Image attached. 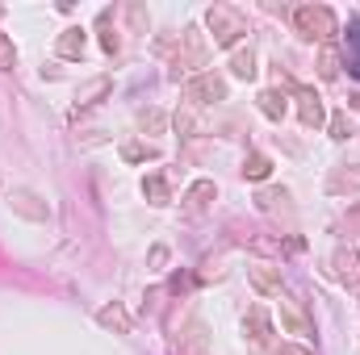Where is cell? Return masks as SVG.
I'll return each mask as SVG.
<instances>
[{"label":"cell","mask_w":360,"mask_h":355,"mask_svg":"<svg viewBox=\"0 0 360 355\" xmlns=\"http://www.w3.org/2000/svg\"><path fill=\"white\" fill-rule=\"evenodd\" d=\"M205 25H210L214 46H235V42L248 34V17H243L239 8H231V4H210Z\"/></svg>","instance_id":"1"},{"label":"cell","mask_w":360,"mask_h":355,"mask_svg":"<svg viewBox=\"0 0 360 355\" xmlns=\"http://www.w3.org/2000/svg\"><path fill=\"white\" fill-rule=\"evenodd\" d=\"M293 25H297V34L319 38V42H331V38L340 34V21H335V13H331L327 4H302V8L293 13Z\"/></svg>","instance_id":"2"},{"label":"cell","mask_w":360,"mask_h":355,"mask_svg":"<svg viewBox=\"0 0 360 355\" xmlns=\"http://www.w3.org/2000/svg\"><path fill=\"white\" fill-rule=\"evenodd\" d=\"M184 96L193 105H218V100H226V80L214 76V72H201V76H193L184 84Z\"/></svg>","instance_id":"3"},{"label":"cell","mask_w":360,"mask_h":355,"mask_svg":"<svg viewBox=\"0 0 360 355\" xmlns=\"http://www.w3.org/2000/svg\"><path fill=\"white\" fill-rule=\"evenodd\" d=\"M180 59H176V72H197V67H205V59H210V46H205V38H201V29H184L180 34Z\"/></svg>","instance_id":"4"},{"label":"cell","mask_w":360,"mask_h":355,"mask_svg":"<svg viewBox=\"0 0 360 355\" xmlns=\"http://www.w3.org/2000/svg\"><path fill=\"white\" fill-rule=\"evenodd\" d=\"M276 297H281V326H285L289 335H314V326H310V318H306L302 301H293L285 288H281Z\"/></svg>","instance_id":"5"},{"label":"cell","mask_w":360,"mask_h":355,"mask_svg":"<svg viewBox=\"0 0 360 355\" xmlns=\"http://www.w3.org/2000/svg\"><path fill=\"white\" fill-rule=\"evenodd\" d=\"M297 100H302V105H297L302 126H306V130H319V126L327 121V113H323V96H319L314 88H297Z\"/></svg>","instance_id":"6"},{"label":"cell","mask_w":360,"mask_h":355,"mask_svg":"<svg viewBox=\"0 0 360 355\" xmlns=\"http://www.w3.org/2000/svg\"><path fill=\"white\" fill-rule=\"evenodd\" d=\"M84 46H89L84 29H80V25H72V29H63V34H59L55 55H59V59H84Z\"/></svg>","instance_id":"7"},{"label":"cell","mask_w":360,"mask_h":355,"mask_svg":"<svg viewBox=\"0 0 360 355\" xmlns=\"http://www.w3.org/2000/svg\"><path fill=\"white\" fill-rule=\"evenodd\" d=\"M218 196V188H214V180H197L188 192H184V209L188 213H205V205Z\"/></svg>","instance_id":"8"},{"label":"cell","mask_w":360,"mask_h":355,"mask_svg":"<svg viewBox=\"0 0 360 355\" xmlns=\"http://www.w3.org/2000/svg\"><path fill=\"white\" fill-rule=\"evenodd\" d=\"M176 355H210L205 347V330H201V322H188V330L176 339Z\"/></svg>","instance_id":"9"},{"label":"cell","mask_w":360,"mask_h":355,"mask_svg":"<svg viewBox=\"0 0 360 355\" xmlns=\"http://www.w3.org/2000/svg\"><path fill=\"white\" fill-rule=\"evenodd\" d=\"M248 276H252V284H256L260 293H269V297H276V293H281V276H276V272H272L269 264L248 267Z\"/></svg>","instance_id":"10"},{"label":"cell","mask_w":360,"mask_h":355,"mask_svg":"<svg viewBox=\"0 0 360 355\" xmlns=\"http://www.w3.org/2000/svg\"><path fill=\"white\" fill-rule=\"evenodd\" d=\"M248 330H252L256 343H269L272 322H269V309H264V305H252V314H248Z\"/></svg>","instance_id":"11"},{"label":"cell","mask_w":360,"mask_h":355,"mask_svg":"<svg viewBox=\"0 0 360 355\" xmlns=\"http://www.w3.org/2000/svg\"><path fill=\"white\" fill-rule=\"evenodd\" d=\"M344 55H348V76L360 80V17L348 25V46H344Z\"/></svg>","instance_id":"12"},{"label":"cell","mask_w":360,"mask_h":355,"mask_svg":"<svg viewBox=\"0 0 360 355\" xmlns=\"http://www.w3.org/2000/svg\"><path fill=\"white\" fill-rule=\"evenodd\" d=\"M96 322H101V326H113L117 335H130V314H126L122 305H105V309L96 314Z\"/></svg>","instance_id":"13"},{"label":"cell","mask_w":360,"mask_h":355,"mask_svg":"<svg viewBox=\"0 0 360 355\" xmlns=\"http://www.w3.org/2000/svg\"><path fill=\"white\" fill-rule=\"evenodd\" d=\"M269 172H272V159L264 151H252V155L243 159V176L248 180H269Z\"/></svg>","instance_id":"14"},{"label":"cell","mask_w":360,"mask_h":355,"mask_svg":"<svg viewBox=\"0 0 360 355\" xmlns=\"http://www.w3.org/2000/svg\"><path fill=\"white\" fill-rule=\"evenodd\" d=\"M256 100H260V113H264V117H272V121H281V117H285V109H289V105H285V96H281V92H260V96H256Z\"/></svg>","instance_id":"15"},{"label":"cell","mask_w":360,"mask_h":355,"mask_svg":"<svg viewBox=\"0 0 360 355\" xmlns=\"http://www.w3.org/2000/svg\"><path fill=\"white\" fill-rule=\"evenodd\" d=\"M231 72H235L239 80H252V76H256V55H252V46H248V51H235Z\"/></svg>","instance_id":"16"},{"label":"cell","mask_w":360,"mask_h":355,"mask_svg":"<svg viewBox=\"0 0 360 355\" xmlns=\"http://www.w3.org/2000/svg\"><path fill=\"white\" fill-rule=\"evenodd\" d=\"M143 192H147L151 205H168V180L164 176H147L143 180Z\"/></svg>","instance_id":"17"},{"label":"cell","mask_w":360,"mask_h":355,"mask_svg":"<svg viewBox=\"0 0 360 355\" xmlns=\"http://www.w3.org/2000/svg\"><path fill=\"white\" fill-rule=\"evenodd\" d=\"M105 92H109V80L101 76V80H92L89 88L76 96V109H89V105H96V96H105Z\"/></svg>","instance_id":"18"},{"label":"cell","mask_w":360,"mask_h":355,"mask_svg":"<svg viewBox=\"0 0 360 355\" xmlns=\"http://www.w3.org/2000/svg\"><path fill=\"white\" fill-rule=\"evenodd\" d=\"M319 76H323V80H335V76H340V55H335V46H323V59H319Z\"/></svg>","instance_id":"19"},{"label":"cell","mask_w":360,"mask_h":355,"mask_svg":"<svg viewBox=\"0 0 360 355\" xmlns=\"http://www.w3.org/2000/svg\"><path fill=\"white\" fill-rule=\"evenodd\" d=\"M30 201H38V196H34V192H13V205H17L25 217H46V209H42V205H30Z\"/></svg>","instance_id":"20"},{"label":"cell","mask_w":360,"mask_h":355,"mask_svg":"<svg viewBox=\"0 0 360 355\" xmlns=\"http://www.w3.org/2000/svg\"><path fill=\"white\" fill-rule=\"evenodd\" d=\"M101 46H105L109 55H117V46H122L117 29H109V13H101Z\"/></svg>","instance_id":"21"},{"label":"cell","mask_w":360,"mask_h":355,"mask_svg":"<svg viewBox=\"0 0 360 355\" xmlns=\"http://www.w3.org/2000/svg\"><path fill=\"white\" fill-rule=\"evenodd\" d=\"M139 126H143V130H147V134H160V130H164V126H168V117H164V113H160V109H147V113H143V117H139Z\"/></svg>","instance_id":"22"},{"label":"cell","mask_w":360,"mask_h":355,"mask_svg":"<svg viewBox=\"0 0 360 355\" xmlns=\"http://www.w3.org/2000/svg\"><path fill=\"white\" fill-rule=\"evenodd\" d=\"M122 159H130V163H139V159H155V147H143V142H126V147H122Z\"/></svg>","instance_id":"23"},{"label":"cell","mask_w":360,"mask_h":355,"mask_svg":"<svg viewBox=\"0 0 360 355\" xmlns=\"http://www.w3.org/2000/svg\"><path fill=\"white\" fill-rule=\"evenodd\" d=\"M13 63H17V51H13V42H8V34L0 29V72H13Z\"/></svg>","instance_id":"24"},{"label":"cell","mask_w":360,"mask_h":355,"mask_svg":"<svg viewBox=\"0 0 360 355\" xmlns=\"http://www.w3.org/2000/svg\"><path fill=\"white\" fill-rule=\"evenodd\" d=\"M335 264H340V276H344L348 284H356V267H352V260H348V255H335Z\"/></svg>","instance_id":"25"},{"label":"cell","mask_w":360,"mask_h":355,"mask_svg":"<svg viewBox=\"0 0 360 355\" xmlns=\"http://www.w3.org/2000/svg\"><path fill=\"white\" fill-rule=\"evenodd\" d=\"M331 138H340V142L348 138V121H344V113H335V117H331Z\"/></svg>","instance_id":"26"},{"label":"cell","mask_w":360,"mask_h":355,"mask_svg":"<svg viewBox=\"0 0 360 355\" xmlns=\"http://www.w3.org/2000/svg\"><path fill=\"white\" fill-rule=\"evenodd\" d=\"M276 355H314V351H306L302 343H281V347H276Z\"/></svg>","instance_id":"27"}]
</instances>
